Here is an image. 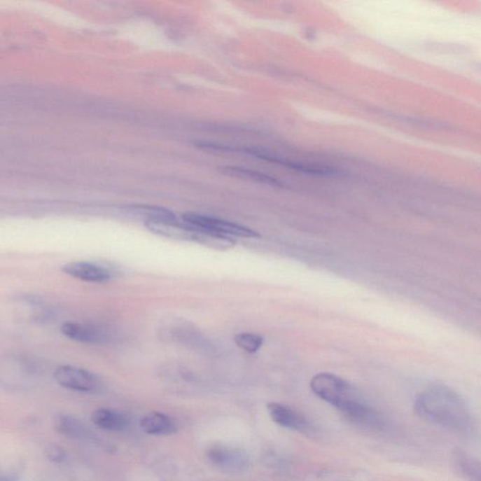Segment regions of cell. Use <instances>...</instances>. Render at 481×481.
<instances>
[{
  "mask_svg": "<svg viewBox=\"0 0 481 481\" xmlns=\"http://www.w3.org/2000/svg\"><path fill=\"white\" fill-rule=\"evenodd\" d=\"M420 419L431 424L466 433L472 428V417L466 401L454 390L445 386L428 387L414 401Z\"/></svg>",
  "mask_w": 481,
  "mask_h": 481,
  "instance_id": "6da1fadb",
  "label": "cell"
},
{
  "mask_svg": "<svg viewBox=\"0 0 481 481\" xmlns=\"http://www.w3.org/2000/svg\"><path fill=\"white\" fill-rule=\"evenodd\" d=\"M204 150L213 151V152L242 153L260 159V160L268 162V163L279 165L287 167L293 172L302 173V174L319 176V177H334L337 175V169L333 167L321 166V165L302 163V162L290 160V159L281 158L276 153L268 152L256 147H236V146L223 145L220 143L206 142Z\"/></svg>",
  "mask_w": 481,
  "mask_h": 481,
  "instance_id": "7a4b0ae2",
  "label": "cell"
},
{
  "mask_svg": "<svg viewBox=\"0 0 481 481\" xmlns=\"http://www.w3.org/2000/svg\"><path fill=\"white\" fill-rule=\"evenodd\" d=\"M184 224L188 225L200 232L213 233L221 236H236L243 238H258L260 233L242 225L217 218V217L205 216L197 213H186L181 216Z\"/></svg>",
  "mask_w": 481,
  "mask_h": 481,
  "instance_id": "3957f363",
  "label": "cell"
},
{
  "mask_svg": "<svg viewBox=\"0 0 481 481\" xmlns=\"http://www.w3.org/2000/svg\"><path fill=\"white\" fill-rule=\"evenodd\" d=\"M310 387L319 398L337 409L354 398L347 382L331 373L321 372L315 375L310 382Z\"/></svg>",
  "mask_w": 481,
  "mask_h": 481,
  "instance_id": "277c9868",
  "label": "cell"
},
{
  "mask_svg": "<svg viewBox=\"0 0 481 481\" xmlns=\"http://www.w3.org/2000/svg\"><path fill=\"white\" fill-rule=\"evenodd\" d=\"M55 380L66 389L82 393H95L102 384L95 373L74 365H60L55 370Z\"/></svg>",
  "mask_w": 481,
  "mask_h": 481,
  "instance_id": "5b68a950",
  "label": "cell"
},
{
  "mask_svg": "<svg viewBox=\"0 0 481 481\" xmlns=\"http://www.w3.org/2000/svg\"><path fill=\"white\" fill-rule=\"evenodd\" d=\"M55 427H56V430L60 434L68 437V438L92 442V444L104 447L106 449H112V447L106 446V442L99 438L81 420L69 416V414H60V416H57L55 419Z\"/></svg>",
  "mask_w": 481,
  "mask_h": 481,
  "instance_id": "8992f818",
  "label": "cell"
},
{
  "mask_svg": "<svg viewBox=\"0 0 481 481\" xmlns=\"http://www.w3.org/2000/svg\"><path fill=\"white\" fill-rule=\"evenodd\" d=\"M207 457L217 468L228 472H237L247 466V458L244 452L232 447L214 446L207 452Z\"/></svg>",
  "mask_w": 481,
  "mask_h": 481,
  "instance_id": "52a82bcc",
  "label": "cell"
},
{
  "mask_svg": "<svg viewBox=\"0 0 481 481\" xmlns=\"http://www.w3.org/2000/svg\"><path fill=\"white\" fill-rule=\"evenodd\" d=\"M66 274L82 281L104 283L112 279V273L104 266L89 262H71L62 267Z\"/></svg>",
  "mask_w": 481,
  "mask_h": 481,
  "instance_id": "ba28073f",
  "label": "cell"
},
{
  "mask_svg": "<svg viewBox=\"0 0 481 481\" xmlns=\"http://www.w3.org/2000/svg\"><path fill=\"white\" fill-rule=\"evenodd\" d=\"M60 330L69 340L85 344H100L107 339L106 333L88 324L67 321L62 324Z\"/></svg>",
  "mask_w": 481,
  "mask_h": 481,
  "instance_id": "9c48e42d",
  "label": "cell"
},
{
  "mask_svg": "<svg viewBox=\"0 0 481 481\" xmlns=\"http://www.w3.org/2000/svg\"><path fill=\"white\" fill-rule=\"evenodd\" d=\"M140 428L146 434L153 436H167L178 431L174 419L160 412H152L140 419Z\"/></svg>",
  "mask_w": 481,
  "mask_h": 481,
  "instance_id": "30bf717a",
  "label": "cell"
},
{
  "mask_svg": "<svg viewBox=\"0 0 481 481\" xmlns=\"http://www.w3.org/2000/svg\"><path fill=\"white\" fill-rule=\"evenodd\" d=\"M93 424L102 430L120 433L127 430L130 419L126 414L113 409L98 408L92 414Z\"/></svg>",
  "mask_w": 481,
  "mask_h": 481,
  "instance_id": "8fae6325",
  "label": "cell"
},
{
  "mask_svg": "<svg viewBox=\"0 0 481 481\" xmlns=\"http://www.w3.org/2000/svg\"><path fill=\"white\" fill-rule=\"evenodd\" d=\"M349 420L363 426H375L379 422L378 414L372 407L365 405L356 398H351L339 409Z\"/></svg>",
  "mask_w": 481,
  "mask_h": 481,
  "instance_id": "7c38bea8",
  "label": "cell"
},
{
  "mask_svg": "<svg viewBox=\"0 0 481 481\" xmlns=\"http://www.w3.org/2000/svg\"><path fill=\"white\" fill-rule=\"evenodd\" d=\"M269 414L277 424L291 430L301 431L307 427L306 420L290 407L283 404L272 403L268 406Z\"/></svg>",
  "mask_w": 481,
  "mask_h": 481,
  "instance_id": "4fadbf2b",
  "label": "cell"
},
{
  "mask_svg": "<svg viewBox=\"0 0 481 481\" xmlns=\"http://www.w3.org/2000/svg\"><path fill=\"white\" fill-rule=\"evenodd\" d=\"M453 463L459 474L467 481H481V461L464 450L453 452Z\"/></svg>",
  "mask_w": 481,
  "mask_h": 481,
  "instance_id": "5bb4252c",
  "label": "cell"
},
{
  "mask_svg": "<svg viewBox=\"0 0 481 481\" xmlns=\"http://www.w3.org/2000/svg\"><path fill=\"white\" fill-rule=\"evenodd\" d=\"M225 174L232 176V177L256 181V183L265 184V186H274V188H283L284 183L279 179L272 177L265 173L256 172V170L244 169L241 167H225L222 169Z\"/></svg>",
  "mask_w": 481,
  "mask_h": 481,
  "instance_id": "9a60e30c",
  "label": "cell"
},
{
  "mask_svg": "<svg viewBox=\"0 0 481 481\" xmlns=\"http://www.w3.org/2000/svg\"><path fill=\"white\" fill-rule=\"evenodd\" d=\"M235 342L242 350L254 354L262 348L265 339L260 335L253 333H240L235 337Z\"/></svg>",
  "mask_w": 481,
  "mask_h": 481,
  "instance_id": "2e32d148",
  "label": "cell"
},
{
  "mask_svg": "<svg viewBox=\"0 0 481 481\" xmlns=\"http://www.w3.org/2000/svg\"><path fill=\"white\" fill-rule=\"evenodd\" d=\"M45 454L46 457L48 458V460L50 461L51 463H63L67 460V453H66V450L63 449L62 447L59 446V445H48V446L46 447Z\"/></svg>",
  "mask_w": 481,
  "mask_h": 481,
  "instance_id": "e0dca14e",
  "label": "cell"
},
{
  "mask_svg": "<svg viewBox=\"0 0 481 481\" xmlns=\"http://www.w3.org/2000/svg\"><path fill=\"white\" fill-rule=\"evenodd\" d=\"M0 481H19V477L15 473H6L2 474Z\"/></svg>",
  "mask_w": 481,
  "mask_h": 481,
  "instance_id": "ac0fdd59",
  "label": "cell"
}]
</instances>
